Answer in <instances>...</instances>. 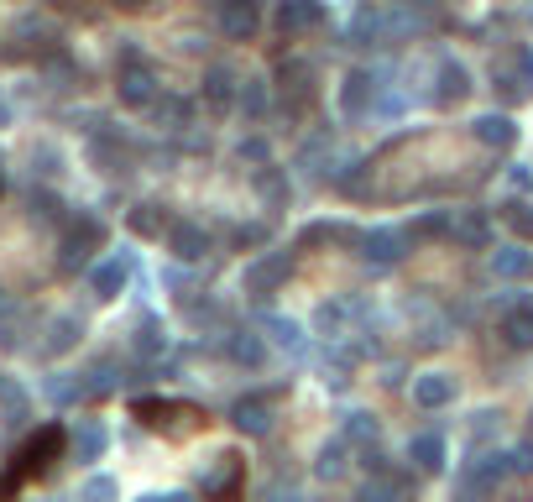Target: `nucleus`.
Returning a JSON list of instances; mask_svg holds the SVG:
<instances>
[{"label":"nucleus","mask_w":533,"mask_h":502,"mask_svg":"<svg viewBox=\"0 0 533 502\" xmlns=\"http://www.w3.org/2000/svg\"><path fill=\"white\" fill-rule=\"evenodd\" d=\"M324 482H335V476H345V440H330L319 450V466H314Z\"/></svg>","instance_id":"obj_33"},{"label":"nucleus","mask_w":533,"mask_h":502,"mask_svg":"<svg viewBox=\"0 0 533 502\" xmlns=\"http://www.w3.org/2000/svg\"><path fill=\"white\" fill-rule=\"evenodd\" d=\"M330 21V6L324 0H277V32L283 37H309Z\"/></svg>","instance_id":"obj_7"},{"label":"nucleus","mask_w":533,"mask_h":502,"mask_svg":"<svg viewBox=\"0 0 533 502\" xmlns=\"http://www.w3.org/2000/svg\"><path fill=\"white\" fill-rule=\"evenodd\" d=\"M262 27V11H257V0H225L220 6V32L230 42H251Z\"/></svg>","instance_id":"obj_11"},{"label":"nucleus","mask_w":533,"mask_h":502,"mask_svg":"<svg viewBox=\"0 0 533 502\" xmlns=\"http://www.w3.org/2000/svg\"><path fill=\"white\" fill-rule=\"evenodd\" d=\"M492 272H497L502 283L533 278V251H523V246H497V251H492Z\"/></svg>","instance_id":"obj_17"},{"label":"nucleus","mask_w":533,"mask_h":502,"mask_svg":"<svg viewBox=\"0 0 533 502\" xmlns=\"http://www.w3.org/2000/svg\"><path fill=\"white\" fill-rule=\"evenodd\" d=\"M361 246H366V262L372 267H398L403 251H408V231H398V225H377V231L361 236Z\"/></svg>","instance_id":"obj_9"},{"label":"nucleus","mask_w":533,"mask_h":502,"mask_svg":"<svg viewBox=\"0 0 533 502\" xmlns=\"http://www.w3.org/2000/svg\"><path fill=\"white\" fill-rule=\"evenodd\" d=\"M241 100V84H236V74H230V68H210V74H204V105L215 110V116H225L230 105Z\"/></svg>","instance_id":"obj_16"},{"label":"nucleus","mask_w":533,"mask_h":502,"mask_svg":"<svg viewBox=\"0 0 533 502\" xmlns=\"http://www.w3.org/2000/svg\"><path fill=\"white\" fill-rule=\"evenodd\" d=\"M189 116H194L189 100H178V95H162V100H157V121H162V126H189Z\"/></svg>","instance_id":"obj_34"},{"label":"nucleus","mask_w":533,"mask_h":502,"mask_svg":"<svg viewBox=\"0 0 533 502\" xmlns=\"http://www.w3.org/2000/svg\"><path fill=\"white\" fill-rule=\"evenodd\" d=\"M74 455L79 461H100L105 455V429L89 419V424H79V435H74Z\"/></svg>","instance_id":"obj_31"},{"label":"nucleus","mask_w":533,"mask_h":502,"mask_svg":"<svg viewBox=\"0 0 533 502\" xmlns=\"http://www.w3.org/2000/svg\"><path fill=\"white\" fill-rule=\"evenodd\" d=\"M100 246H105V220H95V215H79V220H68V231H63V251H58L63 272L84 267V262L100 251Z\"/></svg>","instance_id":"obj_3"},{"label":"nucleus","mask_w":533,"mask_h":502,"mask_svg":"<svg viewBox=\"0 0 533 502\" xmlns=\"http://www.w3.org/2000/svg\"><path fill=\"white\" fill-rule=\"evenodd\" d=\"M63 450H68L63 424H42L37 435H32L27 445H21V455H16V471H11V476H16V482H21V476H42V471H48Z\"/></svg>","instance_id":"obj_1"},{"label":"nucleus","mask_w":533,"mask_h":502,"mask_svg":"<svg viewBox=\"0 0 533 502\" xmlns=\"http://www.w3.org/2000/svg\"><path fill=\"white\" fill-rule=\"evenodd\" d=\"M471 131H476V142H486V147H513L518 142V126H513V116H476L471 121Z\"/></svg>","instance_id":"obj_20"},{"label":"nucleus","mask_w":533,"mask_h":502,"mask_svg":"<svg viewBox=\"0 0 533 502\" xmlns=\"http://www.w3.org/2000/svg\"><path fill=\"white\" fill-rule=\"evenodd\" d=\"M372 95H377V79L372 74H351V79H345V89H340V110L356 121V116L372 110Z\"/></svg>","instance_id":"obj_18"},{"label":"nucleus","mask_w":533,"mask_h":502,"mask_svg":"<svg viewBox=\"0 0 533 502\" xmlns=\"http://www.w3.org/2000/svg\"><path fill=\"white\" fill-rule=\"evenodd\" d=\"M450 225H455L450 210H429V215L413 220V236H419V241H450Z\"/></svg>","instance_id":"obj_30"},{"label":"nucleus","mask_w":533,"mask_h":502,"mask_svg":"<svg viewBox=\"0 0 533 502\" xmlns=\"http://www.w3.org/2000/svg\"><path fill=\"white\" fill-rule=\"evenodd\" d=\"M79 335H84V319L79 314H63V319H53V330H48V356H63L68 346H79Z\"/></svg>","instance_id":"obj_27"},{"label":"nucleus","mask_w":533,"mask_h":502,"mask_svg":"<svg viewBox=\"0 0 533 502\" xmlns=\"http://www.w3.org/2000/svg\"><path fill=\"white\" fill-rule=\"evenodd\" d=\"M340 440H345V445H361V450H372V445H377V419H372V414H345Z\"/></svg>","instance_id":"obj_29"},{"label":"nucleus","mask_w":533,"mask_h":502,"mask_svg":"<svg viewBox=\"0 0 533 502\" xmlns=\"http://www.w3.org/2000/svg\"><path fill=\"white\" fill-rule=\"evenodd\" d=\"M262 330L277 340V346H283V351H304V325H298V319H283V314H262Z\"/></svg>","instance_id":"obj_24"},{"label":"nucleus","mask_w":533,"mask_h":502,"mask_svg":"<svg viewBox=\"0 0 533 502\" xmlns=\"http://www.w3.org/2000/svg\"><path fill=\"white\" fill-rule=\"evenodd\" d=\"M236 105H241V116H246V121H262V116H267V84H262V79H246Z\"/></svg>","instance_id":"obj_32"},{"label":"nucleus","mask_w":533,"mask_h":502,"mask_svg":"<svg viewBox=\"0 0 533 502\" xmlns=\"http://www.w3.org/2000/svg\"><path fill=\"white\" fill-rule=\"evenodd\" d=\"M131 414L142 419L147 429H168V435H189V429L199 424V408L173 403V398H136Z\"/></svg>","instance_id":"obj_2"},{"label":"nucleus","mask_w":533,"mask_h":502,"mask_svg":"<svg viewBox=\"0 0 533 502\" xmlns=\"http://www.w3.org/2000/svg\"><path fill=\"white\" fill-rule=\"evenodd\" d=\"M79 497L84 502H115V482H110V476H89Z\"/></svg>","instance_id":"obj_38"},{"label":"nucleus","mask_w":533,"mask_h":502,"mask_svg":"<svg viewBox=\"0 0 533 502\" xmlns=\"http://www.w3.org/2000/svg\"><path fill=\"white\" fill-rule=\"evenodd\" d=\"M455 215V225H450V241L455 246H466V251H486V246H492V215H486V210H450Z\"/></svg>","instance_id":"obj_10"},{"label":"nucleus","mask_w":533,"mask_h":502,"mask_svg":"<svg viewBox=\"0 0 533 502\" xmlns=\"http://www.w3.org/2000/svg\"><path fill=\"white\" fill-rule=\"evenodd\" d=\"M413 403H419V408H450V403H455V377H450V372L413 377Z\"/></svg>","instance_id":"obj_15"},{"label":"nucleus","mask_w":533,"mask_h":502,"mask_svg":"<svg viewBox=\"0 0 533 502\" xmlns=\"http://www.w3.org/2000/svg\"><path fill=\"white\" fill-rule=\"evenodd\" d=\"M288 272H293V251H267V257L246 262L241 288L251 293V299H267V293H277V288L288 283Z\"/></svg>","instance_id":"obj_4"},{"label":"nucleus","mask_w":533,"mask_h":502,"mask_svg":"<svg viewBox=\"0 0 533 502\" xmlns=\"http://www.w3.org/2000/svg\"><path fill=\"white\" fill-rule=\"evenodd\" d=\"M408 461L419 466L424 476L445 471V435H413V440H408Z\"/></svg>","instance_id":"obj_19"},{"label":"nucleus","mask_w":533,"mask_h":502,"mask_svg":"<svg viewBox=\"0 0 533 502\" xmlns=\"http://www.w3.org/2000/svg\"><path fill=\"white\" fill-rule=\"evenodd\" d=\"M241 476H246V466H241V455H215V466L210 471H199V482H204V497L210 502H236L241 497Z\"/></svg>","instance_id":"obj_8"},{"label":"nucleus","mask_w":533,"mask_h":502,"mask_svg":"<svg viewBox=\"0 0 533 502\" xmlns=\"http://www.w3.org/2000/svg\"><path fill=\"white\" fill-rule=\"evenodd\" d=\"M502 340L513 351H533V299H507V309H502Z\"/></svg>","instance_id":"obj_12"},{"label":"nucleus","mask_w":533,"mask_h":502,"mask_svg":"<svg viewBox=\"0 0 533 502\" xmlns=\"http://www.w3.org/2000/svg\"><path fill=\"white\" fill-rule=\"evenodd\" d=\"M136 351H142V356H152V351H162V330H157V325H147L142 335H136Z\"/></svg>","instance_id":"obj_40"},{"label":"nucleus","mask_w":533,"mask_h":502,"mask_svg":"<svg viewBox=\"0 0 533 502\" xmlns=\"http://www.w3.org/2000/svg\"><path fill=\"white\" fill-rule=\"evenodd\" d=\"M115 6H126V11H136V6H147V0H115Z\"/></svg>","instance_id":"obj_45"},{"label":"nucleus","mask_w":533,"mask_h":502,"mask_svg":"<svg viewBox=\"0 0 533 502\" xmlns=\"http://www.w3.org/2000/svg\"><path fill=\"white\" fill-rule=\"evenodd\" d=\"M262 502H304V497H298V487H293V482H283V476H272V482L262 487Z\"/></svg>","instance_id":"obj_39"},{"label":"nucleus","mask_w":533,"mask_h":502,"mask_svg":"<svg viewBox=\"0 0 533 502\" xmlns=\"http://www.w3.org/2000/svg\"><path fill=\"white\" fill-rule=\"evenodd\" d=\"M403 487H408L403 476H392V471H387V476H372V482L356 492V502H403Z\"/></svg>","instance_id":"obj_28"},{"label":"nucleus","mask_w":533,"mask_h":502,"mask_svg":"<svg viewBox=\"0 0 533 502\" xmlns=\"http://www.w3.org/2000/svg\"><path fill=\"white\" fill-rule=\"evenodd\" d=\"M466 89H471V74L460 68L455 58L439 63V89H434V100L439 105H455V100H466Z\"/></svg>","instance_id":"obj_21"},{"label":"nucleus","mask_w":533,"mask_h":502,"mask_svg":"<svg viewBox=\"0 0 533 502\" xmlns=\"http://www.w3.org/2000/svg\"><path fill=\"white\" fill-rule=\"evenodd\" d=\"M230 424H236L241 435L262 440L272 429V398H236V403H230Z\"/></svg>","instance_id":"obj_13"},{"label":"nucleus","mask_w":533,"mask_h":502,"mask_svg":"<svg viewBox=\"0 0 533 502\" xmlns=\"http://www.w3.org/2000/svg\"><path fill=\"white\" fill-rule=\"evenodd\" d=\"M335 241H356V231L345 220H314L304 225V236H298V251H309V246H335Z\"/></svg>","instance_id":"obj_22"},{"label":"nucleus","mask_w":533,"mask_h":502,"mask_svg":"<svg viewBox=\"0 0 533 502\" xmlns=\"http://www.w3.org/2000/svg\"><path fill=\"white\" fill-rule=\"evenodd\" d=\"M319 330L330 335V340H340V335H345V309H340V304H324V309H319Z\"/></svg>","instance_id":"obj_37"},{"label":"nucleus","mask_w":533,"mask_h":502,"mask_svg":"<svg viewBox=\"0 0 533 502\" xmlns=\"http://www.w3.org/2000/svg\"><path fill=\"white\" fill-rule=\"evenodd\" d=\"M241 157H251V163H262L267 147H262V142H241Z\"/></svg>","instance_id":"obj_43"},{"label":"nucleus","mask_w":533,"mask_h":502,"mask_svg":"<svg viewBox=\"0 0 533 502\" xmlns=\"http://www.w3.org/2000/svg\"><path fill=\"white\" fill-rule=\"evenodd\" d=\"M225 351H230V361H236V367H262V361H267V346H262L257 330H236Z\"/></svg>","instance_id":"obj_23"},{"label":"nucleus","mask_w":533,"mask_h":502,"mask_svg":"<svg viewBox=\"0 0 533 502\" xmlns=\"http://www.w3.org/2000/svg\"><path fill=\"white\" fill-rule=\"evenodd\" d=\"M507 225H513V231L523 236V241H533V204H523V199H513V204H507Z\"/></svg>","instance_id":"obj_35"},{"label":"nucleus","mask_w":533,"mask_h":502,"mask_svg":"<svg viewBox=\"0 0 533 502\" xmlns=\"http://www.w3.org/2000/svg\"><path fill=\"white\" fill-rule=\"evenodd\" d=\"M115 95H121V105L126 110H142V105H157V74L136 58V53H126V63H121V79H115Z\"/></svg>","instance_id":"obj_6"},{"label":"nucleus","mask_w":533,"mask_h":502,"mask_svg":"<svg viewBox=\"0 0 533 502\" xmlns=\"http://www.w3.org/2000/svg\"><path fill=\"white\" fill-rule=\"evenodd\" d=\"M507 461H513V471H518V476H533V445H518L513 455H507Z\"/></svg>","instance_id":"obj_41"},{"label":"nucleus","mask_w":533,"mask_h":502,"mask_svg":"<svg viewBox=\"0 0 533 502\" xmlns=\"http://www.w3.org/2000/svg\"><path fill=\"white\" fill-rule=\"evenodd\" d=\"M450 502H486V487H471V482H455Z\"/></svg>","instance_id":"obj_42"},{"label":"nucleus","mask_w":533,"mask_h":502,"mask_svg":"<svg viewBox=\"0 0 533 502\" xmlns=\"http://www.w3.org/2000/svg\"><path fill=\"white\" fill-rule=\"evenodd\" d=\"M126 225H131L136 236H147V241H162V231H173V225H168V215H162L157 204H136V210L126 215Z\"/></svg>","instance_id":"obj_26"},{"label":"nucleus","mask_w":533,"mask_h":502,"mask_svg":"<svg viewBox=\"0 0 533 502\" xmlns=\"http://www.w3.org/2000/svg\"><path fill=\"white\" fill-rule=\"evenodd\" d=\"M492 84L502 89V100H528L533 95V48H513L502 63H492Z\"/></svg>","instance_id":"obj_5"},{"label":"nucleus","mask_w":533,"mask_h":502,"mask_svg":"<svg viewBox=\"0 0 533 502\" xmlns=\"http://www.w3.org/2000/svg\"><path fill=\"white\" fill-rule=\"evenodd\" d=\"M168 251L178 262H199L204 251H210V231L194 220H173V231H168Z\"/></svg>","instance_id":"obj_14"},{"label":"nucleus","mask_w":533,"mask_h":502,"mask_svg":"<svg viewBox=\"0 0 533 502\" xmlns=\"http://www.w3.org/2000/svg\"><path fill=\"white\" fill-rule=\"evenodd\" d=\"M257 189H262V194H267L272 204H283V199H288V184H283V173H272V168H262V173H257Z\"/></svg>","instance_id":"obj_36"},{"label":"nucleus","mask_w":533,"mask_h":502,"mask_svg":"<svg viewBox=\"0 0 533 502\" xmlns=\"http://www.w3.org/2000/svg\"><path fill=\"white\" fill-rule=\"evenodd\" d=\"M142 502H194V497H189V492H168V497H157V492H152V497H142Z\"/></svg>","instance_id":"obj_44"},{"label":"nucleus","mask_w":533,"mask_h":502,"mask_svg":"<svg viewBox=\"0 0 533 502\" xmlns=\"http://www.w3.org/2000/svg\"><path fill=\"white\" fill-rule=\"evenodd\" d=\"M126 278H131V262L126 257H110V262L95 267V293H100V299H115V293L126 288Z\"/></svg>","instance_id":"obj_25"}]
</instances>
